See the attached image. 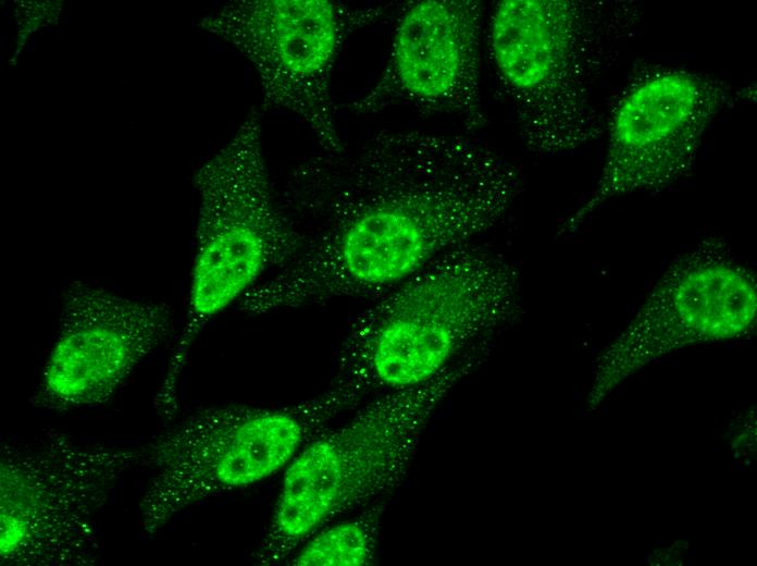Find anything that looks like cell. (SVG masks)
Returning a JSON list of instances; mask_svg holds the SVG:
<instances>
[{
  "instance_id": "3",
  "label": "cell",
  "mask_w": 757,
  "mask_h": 566,
  "mask_svg": "<svg viewBox=\"0 0 757 566\" xmlns=\"http://www.w3.org/2000/svg\"><path fill=\"white\" fill-rule=\"evenodd\" d=\"M199 198L186 313L152 399L157 415L178 408L179 378L208 322L298 254L300 237L266 169L261 114L251 110L233 137L194 176Z\"/></svg>"
},
{
  "instance_id": "5",
  "label": "cell",
  "mask_w": 757,
  "mask_h": 566,
  "mask_svg": "<svg viewBox=\"0 0 757 566\" xmlns=\"http://www.w3.org/2000/svg\"><path fill=\"white\" fill-rule=\"evenodd\" d=\"M612 4L504 0L495 4L488 47L523 144L539 155L573 151L597 136L593 86L612 30Z\"/></svg>"
},
{
  "instance_id": "11",
  "label": "cell",
  "mask_w": 757,
  "mask_h": 566,
  "mask_svg": "<svg viewBox=\"0 0 757 566\" xmlns=\"http://www.w3.org/2000/svg\"><path fill=\"white\" fill-rule=\"evenodd\" d=\"M61 303L59 331L32 398L47 410L108 403L174 332L173 309L165 302L73 282Z\"/></svg>"
},
{
  "instance_id": "12",
  "label": "cell",
  "mask_w": 757,
  "mask_h": 566,
  "mask_svg": "<svg viewBox=\"0 0 757 566\" xmlns=\"http://www.w3.org/2000/svg\"><path fill=\"white\" fill-rule=\"evenodd\" d=\"M483 4L477 0L408 2L376 83L350 107L357 115L408 106L486 124L481 87Z\"/></svg>"
},
{
  "instance_id": "2",
  "label": "cell",
  "mask_w": 757,
  "mask_h": 566,
  "mask_svg": "<svg viewBox=\"0 0 757 566\" xmlns=\"http://www.w3.org/2000/svg\"><path fill=\"white\" fill-rule=\"evenodd\" d=\"M518 274L463 244L384 291L350 324L331 384L359 404L371 393L424 384L518 309Z\"/></svg>"
},
{
  "instance_id": "1",
  "label": "cell",
  "mask_w": 757,
  "mask_h": 566,
  "mask_svg": "<svg viewBox=\"0 0 757 566\" xmlns=\"http://www.w3.org/2000/svg\"><path fill=\"white\" fill-rule=\"evenodd\" d=\"M518 170L461 135L383 130L289 174L282 208L298 254L238 302L262 316L386 291L496 224Z\"/></svg>"
},
{
  "instance_id": "13",
  "label": "cell",
  "mask_w": 757,
  "mask_h": 566,
  "mask_svg": "<svg viewBox=\"0 0 757 566\" xmlns=\"http://www.w3.org/2000/svg\"><path fill=\"white\" fill-rule=\"evenodd\" d=\"M384 506H365L356 516L331 522L309 537L288 558L300 566H363L374 562Z\"/></svg>"
},
{
  "instance_id": "10",
  "label": "cell",
  "mask_w": 757,
  "mask_h": 566,
  "mask_svg": "<svg viewBox=\"0 0 757 566\" xmlns=\"http://www.w3.org/2000/svg\"><path fill=\"white\" fill-rule=\"evenodd\" d=\"M728 97L724 84L683 70L637 83L611 118L598 182L559 232H573L612 198L659 190L685 175Z\"/></svg>"
},
{
  "instance_id": "9",
  "label": "cell",
  "mask_w": 757,
  "mask_h": 566,
  "mask_svg": "<svg viewBox=\"0 0 757 566\" xmlns=\"http://www.w3.org/2000/svg\"><path fill=\"white\" fill-rule=\"evenodd\" d=\"M757 317V284L718 238L675 257L621 335L603 355L592 398L598 399L659 356L697 342L745 334Z\"/></svg>"
},
{
  "instance_id": "7",
  "label": "cell",
  "mask_w": 757,
  "mask_h": 566,
  "mask_svg": "<svg viewBox=\"0 0 757 566\" xmlns=\"http://www.w3.org/2000/svg\"><path fill=\"white\" fill-rule=\"evenodd\" d=\"M144 457L145 446L80 443L54 430L2 443L1 564H98V515L124 473Z\"/></svg>"
},
{
  "instance_id": "6",
  "label": "cell",
  "mask_w": 757,
  "mask_h": 566,
  "mask_svg": "<svg viewBox=\"0 0 757 566\" xmlns=\"http://www.w3.org/2000/svg\"><path fill=\"white\" fill-rule=\"evenodd\" d=\"M355 406L331 384L286 406L221 405L184 418L145 445L153 476L138 504L140 527L154 534L194 505L271 477Z\"/></svg>"
},
{
  "instance_id": "8",
  "label": "cell",
  "mask_w": 757,
  "mask_h": 566,
  "mask_svg": "<svg viewBox=\"0 0 757 566\" xmlns=\"http://www.w3.org/2000/svg\"><path fill=\"white\" fill-rule=\"evenodd\" d=\"M385 5L326 0H240L208 14L200 27L233 46L256 70L264 109L301 120L325 152L345 146L335 122L332 77L356 30L378 21Z\"/></svg>"
},
{
  "instance_id": "4",
  "label": "cell",
  "mask_w": 757,
  "mask_h": 566,
  "mask_svg": "<svg viewBox=\"0 0 757 566\" xmlns=\"http://www.w3.org/2000/svg\"><path fill=\"white\" fill-rule=\"evenodd\" d=\"M467 370L381 394L311 439L288 464L255 561L276 566L343 515L380 501L404 479L434 408Z\"/></svg>"
}]
</instances>
